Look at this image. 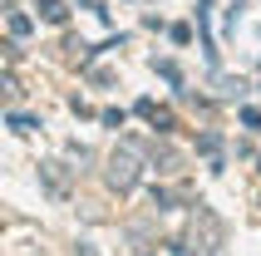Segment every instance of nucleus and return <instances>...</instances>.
<instances>
[{"mask_svg": "<svg viewBox=\"0 0 261 256\" xmlns=\"http://www.w3.org/2000/svg\"><path fill=\"white\" fill-rule=\"evenodd\" d=\"M177 256H227V227H222V217L212 207H192L188 217V232H182V242H177Z\"/></svg>", "mask_w": 261, "mask_h": 256, "instance_id": "1", "label": "nucleus"}, {"mask_svg": "<svg viewBox=\"0 0 261 256\" xmlns=\"http://www.w3.org/2000/svg\"><path fill=\"white\" fill-rule=\"evenodd\" d=\"M103 183L114 187L118 197L143 183V143L138 138H118L114 143V153L103 158Z\"/></svg>", "mask_w": 261, "mask_h": 256, "instance_id": "2", "label": "nucleus"}, {"mask_svg": "<svg viewBox=\"0 0 261 256\" xmlns=\"http://www.w3.org/2000/svg\"><path fill=\"white\" fill-rule=\"evenodd\" d=\"M40 183H44V192H49V197H69V168H64V163H59V158H49V163H40Z\"/></svg>", "mask_w": 261, "mask_h": 256, "instance_id": "3", "label": "nucleus"}, {"mask_svg": "<svg viewBox=\"0 0 261 256\" xmlns=\"http://www.w3.org/2000/svg\"><path fill=\"white\" fill-rule=\"evenodd\" d=\"M138 118H148V123L158 128V133H168V128H177L173 109H163V104H153V99H138Z\"/></svg>", "mask_w": 261, "mask_h": 256, "instance_id": "4", "label": "nucleus"}, {"mask_svg": "<svg viewBox=\"0 0 261 256\" xmlns=\"http://www.w3.org/2000/svg\"><path fill=\"white\" fill-rule=\"evenodd\" d=\"M35 10H40L44 25H64V20H69V5H64V0H35Z\"/></svg>", "mask_w": 261, "mask_h": 256, "instance_id": "5", "label": "nucleus"}, {"mask_svg": "<svg viewBox=\"0 0 261 256\" xmlns=\"http://www.w3.org/2000/svg\"><path fill=\"white\" fill-rule=\"evenodd\" d=\"M217 94H222V99H242V94H247V84H242V79H227V74H217Z\"/></svg>", "mask_w": 261, "mask_h": 256, "instance_id": "6", "label": "nucleus"}, {"mask_svg": "<svg viewBox=\"0 0 261 256\" xmlns=\"http://www.w3.org/2000/svg\"><path fill=\"white\" fill-rule=\"evenodd\" d=\"M5 123H10L15 133H20V138H25V133H35V128H40V118H30V114H20V109H15V114L5 118Z\"/></svg>", "mask_w": 261, "mask_h": 256, "instance_id": "7", "label": "nucleus"}, {"mask_svg": "<svg viewBox=\"0 0 261 256\" xmlns=\"http://www.w3.org/2000/svg\"><path fill=\"white\" fill-rule=\"evenodd\" d=\"M30 30H35V20H30V15H20V10H10V40H25Z\"/></svg>", "mask_w": 261, "mask_h": 256, "instance_id": "8", "label": "nucleus"}, {"mask_svg": "<svg viewBox=\"0 0 261 256\" xmlns=\"http://www.w3.org/2000/svg\"><path fill=\"white\" fill-rule=\"evenodd\" d=\"M153 69H158L163 79H168V84H182V69H177L173 59H153Z\"/></svg>", "mask_w": 261, "mask_h": 256, "instance_id": "9", "label": "nucleus"}, {"mask_svg": "<svg viewBox=\"0 0 261 256\" xmlns=\"http://www.w3.org/2000/svg\"><path fill=\"white\" fill-rule=\"evenodd\" d=\"M0 89H5V99H20V94H25V89H20V79H15L10 69L0 74Z\"/></svg>", "mask_w": 261, "mask_h": 256, "instance_id": "10", "label": "nucleus"}, {"mask_svg": "<svg viewBox=\"0 0 261 256\" xmlns=\"http://www.w3.org/2000/svg\"><path fill=\"white\" fill-rule=\"evenodd\" d=\"M202 153H212V158L222 153V138H217V133H202Z\"/></svg>", "mask_w": 261, "mask_h": 256, "instance_id": "11", "label": "nucleus"}, {"mask_svg": "<svg viewBox=\"0 0 261 256\" xmlns=\"http://www.w3.org/2000/svg\"><path fill=\"white\" fill-rule=\"evenodd\" d=\"M99 118H103V123H109V128H123V109H103Z\"/></svg>", "mask_w": 261, "mask_h": 256, "instance_id": "12", "label": "nucleus"}, {"mask_svg": "<svg viewBox=\"0 0 261 256\" xmlns=\"http://www.w3.org/2000/svg\"><path fill=\"white\" fill-rule=\"evenodd\" d=\"M242 123H247V128H261V109H251V104H247V109H242Z\"/></svg>", "mask_w": 261, "mask_h": 256, "instance_id": "13", "label": "nucleus"}, {"mask_svg": "<svg viewBox=\"0 0 261 256\" xmlns=\"http://www.w3.org/2000/svg\"><path fill=\"white\" fill-rule=\"evenodd\" d=\"M74 256H99V251H94L89 242H79V246H74Z\"/></svg>", "mask_w": 261, "mask_h": 256, "instance_id": "14", "label": "nucleus"}, {"mask_svg": "<svg viewBox=\"0 0 261 256\" xmlns=\"http://www.w3.org/2000/svg\"><path fill=\"white\" fill-rule=\"evenodd\" d=\"M256 172H261V158H256Z\"/></svg>", "mask_w": 261, "mask_h": 256, "instance_id": "15", "label": "nucleus"}]
</instances>
